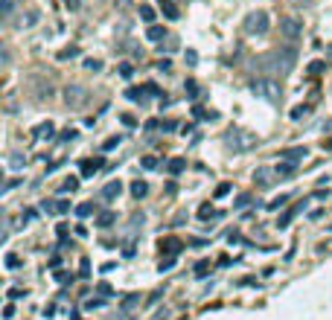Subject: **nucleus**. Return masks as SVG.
Masks as SVG:
<instances>
[{
  "label": "nucleus",
  "mask_w": 332,
  "mask_h": 320,
  "mask_svg": "<svg viewBox=\"0 0 332 320\" xmlns=\"http://www.w3.org/2000/svg\"><path fill=\"white\" fill-rule=\"evenodd\" d=\"M295 61H297L295 47H280V50H274V53H268V56L260 61V67L265 73H280V76H285V73H292Z\"/></svg>",
  "instance_id": "1"
},
{
  "label": "nucleus",
  "mask_w": 332,
  "mask_h": 320,
  "mask_svg": "<svg viewBox=\"0 0 332 320\" xmlns=\"http://www.w3.org/2000/svg\"><path fill=\"white\" fill-rule=\"evenodd\" d=\"M251 90L257 96H262V99H268V102H277V99H280V84L271 82V79H254V82H251Z\"/></svg>",
  "instance_id": "2"
},
{
  "label": "nucleus",
  "mask_w": 332,
  "mask_h": 320,
  "mask_svg": "<svg viewBox=\"0 0 332 320\" xmlns=\"http://www.w3.org/2000/svg\"><path fill=\"white\" fill-rule=\"evenodd\" d=\"M245 32L248 35H265L268 32V12H251L245 18Z\"/></svg>",
  "instance_id": "3"
},
{
  "label": "nucleus",
  "mask_w": 332,
  "mask_h": 320,
  "mask_svg": "<svg viewBox=\"0 0 332 320\" xmlns=\"http://www.w3.org/2000/svg\"><path fill=\"white\" fill-rule=\"evenodd\" d=\"M280 32H283V38H288V41H297L303 29H300V21H297V18H283V21H280Z\"/></svg>",
  "instance_id": "4"
},
{
  "label": "nucleus",
  "mask_w": 332,
  "mask_h": 320,
  "mask_svg": "<svg viewBox=\"0 0 332 320\" xmlns=\"http://www.w3.org/2000/svg\"><path fill=\"white\" fill-rule=\"evenodd\" d=\"M85 94H88V90H85L82 84H70V87L64 90V102L70 108H79V105H85Z\"/></svg>",
  "instance_id": "5"
},
{
  "label": "nucleus",
  "mask_w": 332,
  "mask_h": 320,
  "mask_svg": "<svg viewBox=\"0 0 332 320\" xmlns=\"http://www.w3.org/2000/svg\"><path fill=\"white\" fill-rule=\"evenodd\" d=\"M274 172H277V178H288V175L297 172V166H295V160H280V163L274 166Z\"/></svg>",
  "instance_id": "6"
},
{
  "label": "nucleus",
  "mask_w": 332,
  "mask_h": 320,
  "mask_svg": "<svg viewBox=\"0 0 332 320\" xmlns=\"http://www.w3.org/2000/svg\"><path fill=\"white\" fill-rule=\"evenodd\" d=\"M181 248H184V242H181V239H163V242H160V250L169 253V256H175Z\"/></svg>",
  "instance_id": "7"
},
{
  "label": "nucleus",
  "mask_w": 332,
  "mask_h": 320,
  "mask_svg": "<svg viewBox=\"0 0 332 320\" xmlns=\"http://www.w3.org/2000/svg\"><path fill=\"white\" fill-rule=\"evenodd\" d=\"M300 157H306V149H303V146H297V149H283V152H280V160H300Z\"/></svg>",
  "instance_id": "8"
},
{
  "label": "nucleus",
  "mask_w": 332,
  "mask_h": 320,
  "mask_svg": "<svg viewBox=\"0 0 332 320\" xmlns=\"http://www.w3.org/2000/svg\"><path fill=\"white\" fill-rule=\"evenodd\" d=\"M99 166H102V160L96 157V160H82V178H91V175H96L99 172Z\"/></svg>",
  "instance_id": "9"
},
{
  "label": "nucleus",
  "mask_w": 332,
  "mask_h": 320,
  "mask_svg": "<svg viewBox=\"0 0 332 320\" xmlns=\"http://www.w3.org/2000/svg\"><path fill=\"white\" fill-rule=\"evenodd\" d=\"M44 210H47V213L53 210L56 215H64L67 210H70V201H47V204H44Z\"/></svg>",
  "instance_id": "10"
},
{
  "label": "nucleus",
  "mask_w": 332,
  "mask_h": 320,
  "mask_svg": "<svg viewBox=\"0 0 332 320\" xmlns=\"http://www.w3.org/2000/svg\"><path fill=\"white\" fill-rule=\"evenodd\" d=\"M274 175H277V172H271V169H257V172H254V180H257V184H268Z\"/></svg>",
  "instance_id": "11"
},
{
  "label": "nucleus",
  "mask_w": 332,
  "mask_h": 320,
  "mask_svg": "<svg viewBox=\"0 0 332 320\" xmlns=\"http://www.w3.org/2000/svg\"><path fill=\"white\" fill-rule=\"evenodd\" d=\"M300 210H303V204H300V207H292V210H288V213H285L283 218L277 221V227H288V224H292V218H295V215L300 213Z\"/></svg>",
  "instance_id": "12"
},
{
  "label": "nucleus",
  "mask_w": 332,
  "mask_h": 320,
  "mask_svg": "<svg viewBox=\"0 0 332 320\" xmlns=\"http://www.w3.org/2000/svg\"><path fill=\"white\" fill-rule=\"evenodd\" d=\"M169 175H181V172H184V169H187V163H184V160H181V157H175V160H169Z\"/></svg>",
  "instance_id": "13"
},
{
  "label": "nucleus",
  "mask_w": 332,
  "mask_h": 320,
  "mask_svg": "<svg viewBox=\"0 0 332 320\" xmlns=\"http://www.w3.org/2000/svg\"><path fill=\"white\" fill-rule=\"evenodd\" d=\"M76 215H79V218H88V215H94V204H91V201L79 204V207H76Z\"/></svg>",
  "instance_id": "14"
},
{
  "label": "nucleus",
  "mask_w": 332,
  "mask_h": 320,
  "mask_svg": "<svg viewBox=\"0 0 332 320\" xmlns=\"http://www.w3.org/2000/svg\"><path fill=\"white\" fill-rule=\"evenodd\" d=\"M119 190H122V184H119V180H111L102 195H105V198H114V195H119Z\"/></svg>",
  "instance_id": "15"
},
{
  "label": "nucleus",
  "mask_w": 332,
  "mask_h": 320,
  "mask_svg": "<svg viewBox=\"0 0 332 320\" xmlns=\"http://www.w3.org/2000/svg\"><path fill=\"white\" fill-rule=\"evenodd\" d=\"M216 210L213 207H210V204H201V210H198V218H201V221H207V218H216Z\"/></svg>",
  "instance_id": "16"
},
{
  "label": "nucleus",
  "mask_w": 332,
  "mask_h": 320,
  "mask_svg": "<svg viewBox=\"0 0 332 320\" xmlns=\"http://www.w3.org/2000/svg\"><path fill=\"white\" fill-rule=\"evenodd\" d=\"M146 35H149V41H160V38L166 35V29H163V26H149V32H146Z\"/></svg>",
  "instance_id": "17"
},
{
  "label": "nucleus",
  "mask_w": 332,
  "mask_h": 320,
  "mask_svg": "<svg viewBox=\"0 0 332 320\" xmlns=\"http://www.w3.org/2000/svg\"><path fill=\"white\" fill-rule=\"evenodd\" d=\"M131 192H134V198H143V195L149 192V187H146L143 180H134V184H131Z\"/></svg>",
  "instance_id": "18"
},
{
  "label": "nucleus",
  "mask_w": 332,
  "mask_h": 320,
  "mask_svg": "<svg viewBox=\"0 0 332 320\" xmlns=\"http://www.w3.org/2000/svg\"><path fill=\"white\" fill-rule=\"evenodd\" d=\"M117 73H119V76H122V79H131V76H134V67H131L129 61H122V64H119V67H117Z\"/></svg>",
  "instance_id": "19"
},
{
  "label": "nucleus",
  "mask_w": 332,
  "mask_h": 320,
  "mask_svg": "<svg viewBox=\"0 0 332 320\" xmlns=\"http://www.w3.org/2000/svg\"><path fill=\"white\" fill-rule=\"evenodd\" d=\"M114 218H117L114 213H102L99 218H96V224H99V227H111V224H114Z\"/></svg>",
  "instance_id": "20"
},
{
  "label": "nucleus",
  "mask_w": 332,
  "mask_h": 320,
  "mask_svg": "<svg viewBox=\"0 0 332 320\" xmlns=\"http://www.w3.org/2000/svg\"><path fill=\"white\" fill-rule=\"evenodd\" d=\"M15 6H18V0H0V12L3 15H12Z\"/></svg>",
  "instance_id": "21"
},
{
  "label": "nucleus",
  "mask_w": 332,
  "mask_h": 320,
  "mask_svg": "<svg viewBox=\"0 0 332 320\" xmlns=\"http://www.w3.org/2000/svg\"><path fill=\"white\" fill-rule=\"evenodd\" d=\"M184 90L190 94V99H195V96H198V82H195V79H187V84H184Z\"/></svg>",
  "instance_id": "22"
},
{
  "label": "nucleus",
  "mask_w": 332,
  "mask_h": 320,
  "mask_svg": "<svg viewBox=\"0 0 332 320\" xmlns=\"http://www.w3.org/2000/svg\"><path fill=\"white\" fill-rule=\"evenodd\" d=\"M76 190H79V178H67L61 184V192H76Z\"/></svg>",
  "instance_id": "23"
},
{
  "label": "nucleus",
  "mask_w": 332,
  "mask_h": 320,
  "mask_svg": "<svg viewBox=\"0 0 332 320\" xmlns=\"http://www.w3.org/2000/svg\"><path fill=\"white\" fill-rule=\"evenodd\" d=\"M251 201H254V195H251V192H245V195H239L236 201H233V207H236V210H242V207H248Z\"/></svg>",
  "instance_id": "24"
},
{
  "label": "nucleus",
  "mask_w": 332,
  "mask_h": 320,
  "mask_svg": "<svg viewBox=\"0 0 332 320\" xmlns=\"http://www.w3.org/2000/svg\"><path fill=\"white\" fill-rule=\"evenodd\" d=\"M32 134H35V137H44V134H53V122H44V125H35V128H32Z\"/></svg>",
  "instance_id": "25"
},
{
  "label": "nucleus",
  "mask_w": 332,
  "mask_h": 320,
  "mask_svg": "<svg viewBox=\"0 0 332 320\" xmlns=\"http://www.w3.org/2000/svg\"><path fill=\"white\" fill-rule=\"evenodd\" d=\"M105 306V300H99V297H94V300H85V311H91V308H102Z\"/></svg>",
  "instance_id": "26"
},
{
  "label": "nucleus",
  "mask_w": 332,
  "mask_h": 320,
  "mask_svg": "<svg viewBox=\"0 0 332 320\" xmlns=\"http://www.w3.org/2000/svg\"><path fill=\"white\" fill-rule=\"evenodd\" d=\"M140 18L146 21V24H152V21H154V9H152V6H140Z\"/></svg>",
  "instance_id": "27"
},
{
  "label": "nucleus",
  "mask_w": 332,
  "mask_h": 320,
  "mask_svg": "<svg viewBox=\"0 0 332 320\" xmlns=\"http://www.w3.org/2000/svg\"><path fill=\"white\" fill-rule=\"evenodd\" d=\"M143 94H146V87H129V90H126V96H129L131 102H137Z\"/></svg>",
  "instance_id": "28"
},
{
  "label": "nucleus",
  "mask_w": 332,
  "mask_h": 320,
  "mask_svg": "<svg viewBox=\"0 0 332 320\" xmlns=\"http://www.w3.org/2000/svg\"><path fill=\"white\" fill-rule=\"evenodd\" d=\"M140 166H143V169H157V157H152V154H146V157L140 160Z\"/></svg>",
  "instance_id": "29"
},
{
  "label": "nucleus",
  "mask_w": 332,
  "mask_h": 320,
  "mask_svg": "<svg viewBox=\"0 0 332 320\" xmlns=\"http://www.w3.org/2000/svg\"><path fill=\"white\" fill-rule=\"evenodd\" d=\"M73 56H79V47H67V50H61V53H59L61 61H64V59H73Z\"/></svg>",
  "instance_id": "30"
},
{
  "label": "nucleus",
  "mask_w": 332,
  "mask_h": 320,
  "mask_svg": "<svg viewBox=\"0 0 332 320\" xmlns=\"http://www.w3.org/2000/svg\"><path fill=\"white\" fill-rule=\"evenodd\" d=\"M230 190H233L230 184H219V187H216V198H225V195H227Z\"/></svg>",
  "instance_id": "31"
},
{
  "label": "nucleus",
  "mask_w": 332,
  "mask_h": 320,
  "mask_svg": "<svg viewBox=\"0 0 332 320\" xmlns=\"http://www.w3.org/2000/svg\"><path fill=\"white\" fill-rule=\"evenodd\" d=\"M303 114H309V105H297L295 111H292V119H300Z\"/></svg>",
  "instance_id": "32"
},
{
  "label": "nucleus",
  "mask_w": 332,
  "mask_h": 320,
  "mask_svg": "<svg viewBox=\"0 0 332 320\" xmlns=\"http://www.w3.org/2000/svg\"><path fill=\"white\" fill-rule=\"evenodd\" d=\"M163 15H166V18H169V21H175V18H178V9L166 3V6H163Z\"/></svg>",
  "instance_id": "33"
},
{
  "label": "nucleus",
  "mask_w": 332,
  "mask_h": 320,
  "mask_svg": "<svg viewBox=\"0 0 332 320\" xmlns=\"http://www.w3.org/2000/svg\"><path fill=\"white\" fill-rule=\"evenodd\" d=\"M85 67H88V70H102V61H96V59H85Z\"/></svg>",
  "instance_id": "34"
},
{
  "label": "nucleus",
  "mask_w": 332,
  "mask_h": 320,
  "mask_svg": "<svg viewBox=\"0 0 332 320\" xmlns=\"http://www.w3.org/2000/svg\"><path fill=\"white\" fill-rule=\"evenodd\" d=\"M6 268H21V259H18V256H12V253H9V256H6Z\"/></svg>",
  "instance_id": "35"
},
{
  "label": "nucleus",
  "mask_w": 332,
  "mask_h": 320,
  "mask_svg": "<svg viewBox=\"0 0 332 320\" xmlns=\"http://www.w3.org/2000/svg\"><path fill=\"white\" fill-rule=\"evenodd\" d=\"M285 201H288V195H280V198H274V201L268 204V210H277V207H283Z\"/></svg>",
  "instance_id": "36"
},
{
  "label": "nucleus",
  "mask_w": 332,
  "mask_h": 320,
  "mask_svg": "<svg viewBox=\"0 0 332 320\" xmlns=\"http://www.w3.org/2000/svg\"><path fill=\"white\" fill-rule=\"evenodd\" d=\"M119 143H122L119 137H111V140H105V146H102V149H105V152H111V149H117Z\"/></svg>",
  "instance_id": "37"
},
{
  "label": "nucleus",
  "mask_w": 332,
  "mask_h": 320,
  "mask_svg": "<svg viewBox=\"0 0 332 320\" xmlns=\"http://www.w3.org/2000/svg\"><path fill=\"white\" fill-rule=\"evenodd\" d=\"M172 265H175V259H172V256H166V262H160V265H157V271H169Z\"/></svg>",
  "instance_id": "38"
},
{
  "label": "nucleus",
  "mask_w": 332,
  "mask_h": 320,
  "mask_svg": "<svg viewBox=\"0 0 332 320\" xmlns=\"http://www.w3.org/2000/svg\"><path fill=\"white\" fill-rule=\"evenodd\" d=\"M18 184H21V178H9V180H6V187H3V192L15 190V187H18Z\"/></svg>",
  "instance_id": "39"
},
{
  "label": "nucleus",
  "mask_w": 332,
  "mask_h": 320,
  "mask_svg": "<svg viewBox=\"0 0 332 320\" xmlns=\"http://www.w3.org/2000/svg\"><path fill=\"white\" fill-rule=\"evenodd\" d=\"M323 70V61H312V64H309V73H320Z\"/></svg>",
  "instance_id": "40"
},
{
  "label": "nucleus",
  "mask_w": 332,
  "mask_h": 320,
  "mask_svg": "<svg viewBox=\"0 0 332 320\" xmlns=\"http://www.w3.org/2000/svg\"><path fill=\"white\" fill-rule=\"evenodd\" d=\"M207 268H210L207 262H198V265H195V273H198V277H204V273H207Z\"/></svg>",
  "instance_id": "41"
},
{
  "label": "nucleus",
  "mask_w": 332,
  "mask_h": 320,
  "mask_svg": "<svg viewBox=\"0 0 332 320\" xmlns=\"http://www.w3.org/2000/svg\"><path fill=\"white\" fill-rule=\"evenodd\" d=\"M64 6H67V9H73V12H76V9L82 6V0H64Z\"/></svg>",
  "instance_id": "42"
},
{
  "label": "nucleus",
  "mask_w": 332,
  "mask_h": 320,
  "mask_svg": "<svg viewBox=\"0 0 332 320\" xmlns=\"http://www.w3.org/2000/svg\"><path fill=\"white\" fill-rule=\"evenodd\" d=\"M192 117H204V108L201 105H192Z\"/></svg>",
  "instance_id": "43"
},
{
  "label": "nucleus",
  "mask_w": 332,
  "mask_h": 320,
  "mask_svg": "<svg viewBox=\"0 0 332 320\" xmlns=\"http://www.w3.org/2000/svg\"><path fill=\"white\" fill-rule=\"evenodd\" d=\"M79 273H82V277H88V273H91V265H88V262H82V268H79Z\"/></svg>",
  "instance_id": "44"
},
{
  "label": "nucleus",
  "mask_w": 332,
  "mask_h": 320,
  "mask_svg": "<svg viewBox=\"0 0 332 320\" xmlns=\"http://www.w3.org/2000/svg\"><path fill=\"white\" fill-rule=\"evenodd\" d=\"M9 297H26V291H21V288H12V291H9Z\"/></svg>",
  "instance_id": "45"
},
{
  "label": "nucleus",
  "mask_w": 332,
  "mask_h": 320,
  "mask_svg": "<svg viewBox=\"0 0 332 320\" xmlns=\"http://www.w3.org/2000/svg\"><path fill=\"white\" fill-rule=\"evenodd\" d=\"M323 149H326V152H332V137H329L326 143H323Z\"/></svg>",
  "instance_id": "46"
}]
</instances>
